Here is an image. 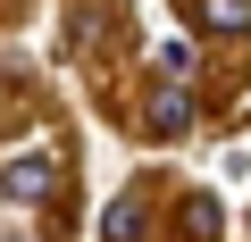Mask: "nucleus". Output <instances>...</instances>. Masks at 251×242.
<instances>
[{"instance_id":"obj_7","label":"nucleus","mask_w":251,"mask_h":242,"mask_svg":"<svg viewBox=\"0 0 251 242\" xmlns=\"http://www.w3.org/2000/svg\"><path fill=\"white\" fill-rule=\"evenodd\" d=\"M0 242H17V234H0Z\"/></svg>"},{"instance_id":"obj_2","label":"nucleus","mask_w":251,"mask_h":242,"mask_svg":"<svg viewBox=\"0 0 251 242\" xmlns=\"http://www.w3.org/2000/svg\"><path fill=\"white\" fill-rule=\"evenodd\" d=\"M143 225H151L143 192H117V200L100 209V242H143Z\"/></svg>"},{"instance_id":"obj_4","label":"nucleus","mask_w":251,"mask_h":242,"mask_svg":"<svg viewBox=\"0 0 251 242\" xmlns=\"http://www.w3.org/2000/svg\"><path fill=\"white\" fill-rule=\"evenodd\" d=\"M209 234H218V200L193 192V200H184V242H209Z\"/></svg>"},{"instance_id":"obj_1","label":"nucleus","mask_w":251,"mask_h":242,"mask_svg":"<svg viewBox=\"0 0 251 242\" xmlns=\"http://www.w3.org/2000/svg\"><path fill=\"white\" fill-rule=\"evenodd\" d=\"M0 200H59V151H42V142H25V151H9L0 159Z\"/></svg>"},{"instance_id":"obj_5","label":"nucleus","mask_w":251,"mask_h":242,"mask_svg":"<svg viewBox=\"0 0 251 242\" xmlns=\"http://www.w3.org/2000/svg\"><path fill=\"white\" fill-rule=\"evenodd\" d=\"M193 67H201L193 42H168V50H159V75H168V84H193Z\"/></svg>"},{"instance_id":"obj_6","label":"nucleus","mask_w":251,"mask_h":242,"mask_svg":"<svg viewBox=\"0 0 251 242\" xmlns=\"http://www.w3.org/2000/svg\"><path fill=\"white\" fill-rule=\"evenodd\" d=\"M201 17H209L218 34H243V0H201Z\"/></svg>"},{"instance_id":"obj_3","label":"nucleus","mask_w":251,"mask_h":242,"mask_svg":"<svg viewBox=\"0 0 251 242\" xmlns=\"http://www.w3.org/2000/svg\"><path fill=\"white\" fill-rule=\"evenodd\" d=\"M193 126V84H168L159 75V92H151V134H184Z\"/></svg>"}]
</instances>
